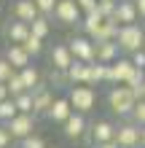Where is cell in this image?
Listing matches in <instances>:
<instances>
[{
    "label": "cell",
    "mask_w": 145,
    "mask_h": 148,
    "mask_svg": "<svg viewBox=\"0 0 145 148\" xmlns=\"http://www.w3.org/2000/svg\"><path fill=\"white\" fill-rule=\"evenodd\" d=\"M38 16H40V11H38L35 0H16L14 3V19L32 22V19H38Z\"/></svg>",
    "instance_id": "obj_18"
},
{
    "label": "cell",
    "mask_w": 145,
    "mask_h": 148,
    "mask_svg": "<svg viewBox=\"0 0 145 148\" xmlns=\"http://www.w3.org/2000/svg\"><path fill=\"white\" fill-rule=\"evenodd\" d=\"M5 86H8V92H11V97H16V94H22V92H30L27 86H24V81H22V73L16 70L11 78L5 81Z\"/></svg>",
    "instance_id": "obj_25"
},
{
    "label": "cell",
    "mask_w": 145,
    "mask_h": 148,
    "mask_svg": "<svg viewBox=\"0 0 145 148\" xmlns=\"http://www.w3.org/2000/svg\"><path fill=\"white\" fill-rule=\"evenodd\" d=\"M132 73H134V62H132V59L118 57L116 62L108 65V84L110 86H113V84H126Z\"/></svg>",
    "instance_id": "obj_9"
},
{
    "label": "cell",
    "mask_w": 145,
    "mask_h": 148,
    "mask_svg": "<svg viewBox=\"0 0 145 148\" xmlns=\"http://www.w3.org/2000/svg\"><path fill=\"white\" fill-rule=\"evenodd\" d=\"M8 132H11L14 140H22V137H27L35 132V127H38V116L35 113H16V116L8 121Z\"/></svg>",
    "instance_id": "obj_4"
},
{
    "label": "cell",
    "mask_w": 145,
    "mask_h": 148,
    "mask_svg": "<svg viewBox=\"0 0 145 148\" xmlns=\"http://www.w3.org/2000/svg\"><path fill=\"white\" fill-rule=\"evenodd\" d=\"M86 75H89V62H81V59H75V62L67 67L70 86H73V84H86Z\"/></svg>",
    "instance_id": "obj_20"
},
{
    "label": "cell",
    "mask_w": 145,
    "mask_h": 148,
    "mask_svg": "<svg viewBox=\"0 0 145 148\" xmlns=\"http://www.w3.org/2000/svg\"><path fill=\"white\" fill-rule=\"evenodd\" d=\"M116 3H118V0H99V11H102V16H113Z\"/></svg>",
    "instance_id": "obj_33"
},
{
    "label": "cell",
    "mask_w": 145,
    "mask_h": 148,
    "mask_svg": "<svg viewBox=\"0 0 145 148\" xmlns=\"http://www.w3.org/2000/svg\"><path fill=\"white\" fill-rule=\"evenodd\" d=\"M142 40H145V27L142 22H132V24H118V32H116V43L121 49V54H134V51L142 49Z\"/></svg>",
    "instance_id": "obj_2"
},
{
    "label": "cell",
    "mask_w": 145,
    "mask_h": 148,
    "mask_svg": "<svg viewBox=\"0 0 145 148\" xmlns=\"http://www.w3.org/2000/svg\"><path fill=\"white\" fill-rule=\"evenodd\" d=\"M94 54H97V62L110 65L121 57V49H118L116 40H94Z\"/></svg>",
    "instance_id": "obj_14"
},
{
    "label": "cell",
    "mask_w": 145,
    "mask_h": 148,
    "mask_svg": "<svg viewBox=\"0 0 145 148\" xmlns=\"http://www.w3.org/2000/svg\"><path fill=\"white\" fill-rule=\"evenodd\" d=\"M137 105V97H134V92L129 89L126 84H113L108 92V108L113 116L118 119H129V113L134 110Z\"/></svg>",
    "instance_id": "obj_1"
},
{
    "label": "cell",
    "mask_w": 145,
    "mask_h": 148,
    "mask_svg": "<svg viewBox=\"0 0 145 148\" xmlns=\"http://www.w3.org/2000/svg\"><path fill=\"white\" fill-rule=\"evenodd\" d=\"M35 3H38V11L43 14V16H48V19H51V16H54L57 0H35Z\"/></svg>",
    "instance_id": "obj_31"
},
{
    "label": "cell",
    "mask_w": 145,
    "mask_h": 148,
    "mask_svg": "<svg viewBox=\"0 0 145 148\" xmlns=\"http://www.w3.org/2000/svg\"><path fill=\"white\" fill-rule=\"evenodd\" d=\"M86 84L89 86H97V84H108V65L105 62H89V75H86Z\"/></svg>",
    "instance_id": "obj_19"
},
{
    "label": "cell",
    "mask_w": 145,
    "mask_h": 148,
    "mask_svg": "<svg viewBox=\"0 0 145 148\" xmlns=\"http://www.w3.org/2000/svg\"><path fill=\"white\" fill-rule=\"evenodd\" d=\"M75 3H78V8H81V14H83V16L99 11V0H75Z\"/></svg>",
    "instance_id": "obj_29"
},
{
    "label": "cell",
    "mask_w": 145,
    "mask_h": 148,
    "mask_svg": "<svg viewBox=\"0 0 145 148\" xmlns=\"http://www.w3.org/2000/svg\"><path fill=\"white\" fill-rule=\"evenodd\" d=\"M54 92L48 89V86H43V84H38L35 89H32V113L35 116H46L48 113V108L54 105Z\"/></svg>",
    "instance_id": "obj_10"
},
{
    "label": "cell",
    "mask_w": 145,
    "mask_h": 148,
    "mask_svg": "<svg viewBox=\"0 0 145 148\" xmlns=\"http://www.w3.org/2000/svg\"><path fill=\"white\" fill-rule=\"evenodd\" d=\"M142 51H145V40H142Z\"/></svg>",
    "instance_id": "obj_41"
},
{
    "label": "cell",
    "mask_w": 145,
    "mask_h": 148,
    "mask_svg": "<svg viewBox=\"0 0 145 148\" xmlns=\"http://www.w3.org/2000/svg\"><path fill=\"white\" fill-rule=\"evenodd\" d=\"M113 140L121 148H140V127L134 121H124V124H116V135Z\"/></svg>",
    "instance_id": "obj_6"
},
{
    "label": "cell",
    "mask_w": 145,
    "mask_h": 148,
    "mask_svg": "<svg viewBox=\"0 0 145 148\" xmlns=\"http://www.w3.org/2000/svg\"><path fill=\"white\" fill-rule=\"evenodd\" d=\"M89 135H91V143H108V140H113V135H116V124L108 121V119H97L94 124L89 127Z\"/></svg>",
    "instance_id": "obj_13"
},
{
    "label": "cell",
    "mask_w": 145,
    "mask_h": 148,
    "mask_svg": "<svg viewBox=\"0 0 145 148\" xmlns=\"http://www.w3.org/2000/svg\"><path fill=\"white\" fill-rule=\"evenodd\" d=\"M70 113H73V105H70V100L67 97H57L54 100V105L48 108V121H54V124H65L67 119H70Z\"/></svg>",
    "instance_id": "obj_16"
},
{
    "label": "cell",
    "mask_w": 145,
    "mask_h": 148,
    "mask_svg": "<svg viewBox=\"0 0 145 148\" xmlns=\"http://www.w3.org/2000/svg\"><path fill=\"white\" fill-rule=\"evenodd\" d=\"M142 100H145V84H142Z\"/></svg>",
    "instance_id": "obj_39"
},
{
    "label": "cell",
    "mask_w": 145,
    "mask_h": 148,
    "mask_svg": "<svg viewBox=\"0 0 145 148\" xmlns=\"http://www.w3.org/2000/svg\"><path fill=\"white\" fill-rule=\"evenodd\" d=\"M16 108H19V113H32V92H22L16 94Z\"/></svg>",
    "instance_id": "obj_27"
},
{
    "label": "cell",
    "mask_w": 145,
    "mask_h": 148,
    "mask_svg": "<svg viewBox=\"0 0 145 148\" xmlns=\"http://www.w3.org/2000/svg\"><path fill=\"white\" fill-rule=\"evenodd\" d=\"M22 81H24V86H27V89L32 92V89H35V86L40 84V73H38V67L35 65H27V67H22Z\"/></svg>",
    "instance_id": "obj_23"
},
{
    "label": "cell",
    "mask_w": 145,
    "mask_h": 148,
    "mask_svg": "<svg viewBox=\"0 0 145 148\" xmlns=\"http://www.w3.org/2000/svg\"><path fill=\"white\" fill-rule=\"evenodd\" d=\"M11 143H14V137L8 132V127L0 124V148H11Z\"/></svg>",
    "instance_id": "obj_32"
},
{
    "label": "cell",
    "mask_w": 145,
    "mask_h": 148,
    "mask_svg": "<svg viewBox=\"0 0 145 148\" xmlns=\"http://www.w3.org/2000/svg\"><path fill=\"white\" fill-rule=\"evenodd\" d=\"M113 19L118 24H132L140 19L137 14V5H134V0H118L116 3V11H113Z\"/></svg>",
    "instance_id": "obj_15"
},
{
    "label": "cell",
    "mask_w": 145,
    "mask_h": 148,
    "mask_svg": "<svg viewBox=\"0 0 145 148\" xmlns=\"http://www.w3.org/2000/svg\"><path fill=\"white\" fill-rule=\"evenodd\" d=\"M91 148H121V145H118L116 140H108V143H94Z\"/></svg>",
    "instance_id": "obj_35"
},
{
    "label": "cell",
    "mask_w": 145,
    "mask_h": 148,
    "mask_svg": "<svg viewBox=\"0 0 145 148\" xmlns=\"http://www.w3.org/2000/svg\"><path fill=\"white\" fill-rule=\"evenodd\" d=\"M22 46H24V49H27V51H30V57H32V59H35V57H40V54H43V38H38V35H32V32H30V38H27V40H24V43H22Z\"/></svg>",
    "instance_id": "obj_24"
},
{
    "label": "cell",
    "mask_w": 145,
    "mask_h": 148,
    "mask_svg": "<svg viewBox=\"0 0 145 148\" xmlns=\"http://www.w3.org/2000/svg\"><path fill=\"white\" fill-rule=\"evenodd\" d=\"M48 57H51V67L54 70H67L73 62H75V57H73V51L67 43H54L48 51Z\"/></svg>",
    "instance_id": "obj_11"
},
{
    "label": "cell",
    "mask_w": 145,
    "mask_h": 148,
    "mask_svg": "<svg viewBox=\"0 0 145 148\" xmlns=\"http://www.w3.org/2000/svg\"><path fill=\"white\" fill-rule=\"evenodd\" d=\"M30 22H22V19H14V22H8V27H5V38L8 43H24L30 38Z\"/></svg>",
    "instance_id": "obj_17"
},
{
    "label": "cell",
    "mask_w": 145,
    "mask_h": 148,
    "mask_svg": "<svg viewBox=\"0 0 145 148\" xmlns=\"http://www.w3.org/2000/svg\"><path fill=\"white\" fill-rule=\"evenodd\" d=\"M14 73H16V67L8 62L5 57H0V81H8V78H11Z\"/></svg>",
    "instance_id": "obj_30"
},
{
    "label": "cell",
    "mask_w": 145,
    "mask_h": 148,
    "mask_svg": "<svg viewBox=\"0 0 145 148\" xmlns=\"http://www.w3.org/2000/svg\"><path fill=\"white\" fill-rule=\"evenodd\" d=\"M129 119L137 127H145V100H137V105H134V110L129 113Z\"/></svg>",
    "instance_id": "obj_28"
},
{
    "label": "cell",
    "mask_w": 145,
    "mask_h": 148,
    "mask_svg": "<svg viewBox=\"0 0 145 148\" xmlns=\"http://www.w3.org/2000/svg\"><path fill=\"white\" fill-rule=\"evenodd\" d=\"M134 5H137V14H140V19H145V0H134Z\"/></svg>",
    "instance_id": "obj_36"
},
{
    "label": "cell",
    "mask_w": 145,
    "mask_h": 148,
    "mask_svg": "<svg viewBox=\"0 0 145 148\" xmlns=\"http://www.w3.org/2000/svg\"><path fill=\"white\" fill-rule=\"evenodd\" d=\"M16 113H19V108H16V100H14V97L0 100V124H8Z\"/></svg>",
    "instance_id": "obj_21"
},
{
    "label": "cell",
    "mask_w": 145,
    "mask_h": 148,
    "mask_svg": "<svg viewBox=\"0 0 145 148\" xmlns=\"http://www.w3.org/2000/svg\"><path fill=\"white\" fill-rule=\"evenodd\" d=\"M67 100H70L73 110L91 113L94 105H97V92H94V86H89V84H73L70 92H67Z\"/></svg>",
    "instance_id": "obj_3"
},
{
    "label": "cell",
    "mask_w": 145,
    "mask_h": 148,
    "mask_svg": "<svg viewBox=\"0 0 145 148\" xmlns=\"http://www.w3.org/2000/svg\"><path fill=\"white\" fill-rule=\"evenodd\" d=\"M30 30H32V35H38V38H48V32H51V24H48V16H43L40 14L38 19H32L30 22Z\"/></svg>",
    "instance_id": "obj_22"
},
{
    "label": "cell",
    "mask_w": 145,
    "mask_h": 148,
    "mask_svg": "<svg viewBox=\"0 0 145 148\" xmlns=\"http://www.w3.org/2000/svg\"><path fill=\"white\" fill-rule=\"evenodd\" d=\"M5 97H11V92H8L5 81H0V100H5Z\"/></svg>",
    "instance_id": "obj_37"
},
{
    "label": "cell",
    "mask_w": 145,
    "mask_h": 148,
    "mask_svg": "<svg viewBox=\"0 0 145 148\" xmlns=\"http://www.w3.org/2000/svg\"><path fill=\"white\" fill-rule=\"evenodd\" d=\"M62 132L67 140H81L83 135L89 132V121H86V113H78V110H73L70 113V119L62 124Z\"/></svg>",
    "instance_id": "obj_7"
},
{
    "label": "cell",
    "mask_w": 145,
    "mask_h": 148,
    "mask_svg": "<svg viewBox=\"0 0 145 148\" xmlns=\"http://www.w3.org/2000/svg\"><path fill=\"white\" fill-rule=\"evenodd\" d=\"M67 46H70L73 57L81 59V62H94L97 54H94V40L89 35H78V38H70L67 40Z\"/></svg>",
    "instance_id": "obj_8"
},
{
    "label": "cell",
    "mask_w": 145,
    "mask_h": 148,
    "mask_svg": "<svg viewBox=\"0 0 145 148\" xmlns=\"http://www.w3.org/2000/svg\"><path fill=\"white\" fill-rule=\"evenodd\" d=\"M0 30H3V16H0Z\"/></svg>",
    "instance_id": "obj_40"
},
{
    "label": "cell",
    "mask_w": 145,
    "mask_h": 148,
    "mask_svg": "<svg viewBox=\"0 0 145 148\" xmlns=\"http://www.w3.org/2000/svg\"><path fill=\"white\" fill-rule=\"evenodd\" d=\"M16 145H19V148H48L46 140L40 135H35V132L27 135V137H22V140H16Z\"/></svg>",
    "instance_id": "obj_26"
},
{
    "label": "cell",
    "mask_w": 145,
    "mask_h": 148,
    "mask_svg": "<svg viewBox=\"0 0 145 148\" xmlns=\"http://www.w3.org/2000/svg\"><path fill=\"white\" fill-rule=\"evenodd\" d=\"M8 62H11L16 70H22V67H27V65H32V57H30V51L22 46V43H8L5 46V54H3Z\"/></svg>",
    "instance_id": "obj_12"
},
{
    "label": "cell",
    "mask_w": 145,
    "mask_h": 148,
    "mask_svg": "<svg viewBox=\"0 0 145 148\" xmlns=\"http://www.w3.org/2000/svg\"><path fill=\"white\" fill-rule=\"evenodd\" d=\"M54 19L65 27H73V24H81L83 14L75 0H57V8H54Z\"/></svg>",
    "instance_id": "obj_5"
},
{
    "label": "cell",
    "mask_w": 145,
    "mask_h": 148,
    "mask_svg": "<svg viewBox=\"0 0 145 148\" xmlns=\"http://www.w3.org/2000/svg\"><path fill=\"white\" fill-rule=\"evenodd\" d=\"M140 148H145V127H140Z\"/></svg>",
    "instance_id": "obj_38"
},
{
    "label": "cell",
    "mask_w": 145,
    "mask_h": 148,
    "mask_svg": "<svg viewBox=\"0 0 145 148\" xmlns=\"http://www.w3.org/2000/svg\"><path fill=\"white\" fill-rule=\"evenodd\" d=\"M132 62H134V67H142V70H145V51L142 49L132 54Z\"/></svg>",
    "instance_id": "obj_34"
}]
</instances>
